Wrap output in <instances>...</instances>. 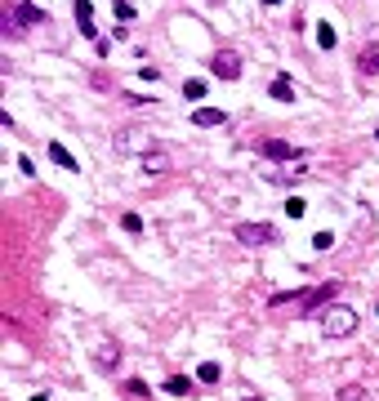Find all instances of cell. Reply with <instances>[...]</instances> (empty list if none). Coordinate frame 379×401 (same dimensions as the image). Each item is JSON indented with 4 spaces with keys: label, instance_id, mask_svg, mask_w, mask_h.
<instances>
[{
    "label": "cell",
    "instance_id": "6da1fadb",
    "mask_svg": "<svg viewBox=\"0 0 379 401\" xmlns=\"http://www.w3.org/2000/svg\"><path fill=\"white\" fill-rule=\"evenodd\" d=\"M339 294V285H317V290H299V294H272V308H295L299 317H312L317 312V303H330Z\"/></svg>",
    "mask_w": 379,
    "mask_h": 401
},
{
    "label": "cell",
    "instance_id": "7a4b0ae2",
    "mask_svg": "<svg viewBox=\"0 0 379 401\" xmlns=\"http://www.w3.org/2000/svg\"><path fill=\"white\" fill-rule=\"evenodd\" d=\"M152 147H156V138H152V130H143V125H125V130L112 134V152H116V156H147Z\"/></svg>",
    "mask_w": 379,
    "mask_h": 401
},
{
    "label": "cell",
    "instance_id": "3957f363",
    "mask_svg": "<svg viewBox=\"0 0 379 401\" xmlns=\"http://www.w3.org/2000/svg\"><path fill=\"white\" fill-rule=\"evenodd\" d=\"M36 23H50V18H45L41 9L32 5V0H18L14 9H5V41H18V36H27Z\"/></svg>",
    "mask_w": 379,
    "mask_h": 401
},
{
    "label": "cell",
    "instance_id": "277c9868",
    "mask_svg": "<svg viewBox=\"0 0 379 401\" xmlns=\"http://www.w3.org/2000/svg\"><path fill=\"white\" fill-rule=\"evenodd\" d=\"M357 330V312L353 308H326L321 312V334L326 339H348Z\"/></svg>",
    "mask_w": 379,
    "mask_h": 401
},
{
    "label": "cell",
    "instance_id": "5b68a950",
    "mask_svg": "<svg viewBox=\"0 0 379 401\" xmlns=\"http://www.w3.org/2000/svg\"><path fill=\"white\" fill-rule=\"evenodd\" d=\"M259 174L268 178V183H277V187H290V183H299V178L308 174V165H303V156H299V161H277V165H259Z\"/></svg>",
    "mask_w": 379,
    "mask_h": 401
},
{
    "label": "cell",
    "instance_id": "8992f818",
    "mask_svg": "<svg viewBox=\"0 0 379 401\" xmlns=\"http://www.w3.org/2000/svg\"><path fill=\"white\" fill-rule=\"evenodd\" d=\"M236 241L250 245V250H259V245L277 241V227H272V223H236Z\"/></svg>",
    "mask_w": 379,
    "mask_h": 401
},
{
    "label": "cell",
    "instance_id": "52a82bcc",
    "mask_svg": "<svg viewBox=\"0 0 379 401\" xmlns=\"http://www.w3.org/2000/svg\"><path fill=\"white\" fill-rule=\"evenodd\" d=\"M210 72L219 76V81H236V76H241V54H236V50H219L210 59Z\"/></svg>",
    "mask_w": 379,
    "mask_h": 401
},
{
    "label": "cell",
    "instance_id": "ba28073f",
    "mask_svg": "<svg viewBox=\"0 0 379 401\" xmlns=\"http://www.w3.org/2000/svg\"><path fill=\"white\" fill-rule=\"evenodd\" d=\"M259 152H263L268 161H299V156H303L299 147H290V143H281V138H263Z\"/></svg>",
    "mask_w": 379,
    "mask_h": 401
},
{
    "label": "cell",
    "instance_id": "9c48e42d",
    "mask_svg": "<svg viewBox=\"0 0 379 401\" xmlns=\"http://www.w3.org/2000/svg\"><path fill=\"white\" fill-rule=\"evenodd\" d=\"M76 27H81L85 41H99V27H94V5H90V0H76Z\"/></svg>",
    "mask_w": 379,
    "mask_h": 401
},
{
    "label": "cell",
    "instance_id": "30bf717a",
    "mask_svg": "<svg viewBox=\"0 0 379 401\" xmlns=\"http://www.w3.org/2000/svg\"><path fill=\"white\" fill-rule=\"evenodd\" d=\"M139 161H143V174H165V169H170V152L161 147V143L147 152V156H139Z\"/></svg>",
    "mask_w": 379,
    "mask_h": 401
},
{
    "label": "cell",
    "instance_id": "8fae6325",
    "mask_svg": "<svg viewBox=\"0 0 379 401\" xmlns=\"http://www.w3.org/2000/svg\"><path fill=\"white\" fill-rule=\"evenodd\" d=\"M94 361H99L103 370H112V366L121 361V343H107V339H99V343H94Z\"/></svg>",
    "mask_w": 379,
    "mask_h": 401
},
{
    "label": "cell",
    "instance_id": "7c38bea8",
    "mask_svg": "<svg viewBox=\"0 0 379 401\" xmlns=\"http://www.w3.org/2000/svg\"><path fill=\"white\" fill-rule=\"evenodd\" d=\"M192 125H227V112H219V107H196L192 112Z\"/></svg>",
    "mask_w": 379,
    "mask_h": 401
},
{
    "label": "cell",
    "instance_id": "4fadbf2b",
    "mask_svg": "<svg viewBox=\"0 0 379 401\" xmlns=\"http://www.w3.org/2000/svg\"><path fill=\"white\" fill-rule=\"evenodd\" d=\"M357 67H362V76H379V45H366L357 54Z\"/></svg>",
    "mask_w": 379,
    "mask_h": 401
},
{
    "label": "cell",
    "instance_id": "5bb4252c",
    "mask_svg": "<svg viewBox=\"0 0 379 401\" xmlns=\"http://www.w3.org/2000/svg\"><path fill=\"white\" fill-rule=\"evenodd\" d=\"M50 161H54V165H63V169H81V161H76L63 143H50Z\"/></svg>",
    "mask_w": 379,
    "mask_h": 401
},
{
    "label": "cell",
    "instance_id": "9a60e30c",
    "mask_svg": "<svg viewBox=\"0 0 379 401\" xmlns=\"http://www.w3.org/2000/svg\"><path fill=\"white\" fill-rule=\"evenodd\" d=\"M272 99H277V103H295V85H290V76H277V81H272Z\"/></svg>",
    "mask_w": 379,
    "mask_h": 401
},
{
    "label": "cell",
    "instance_id": "2e32d148",
    "mask_svg": "<svg viewBox=\"0 0 379 401\" xmlns=\"http://www.w3.org/2000/svg\"><path fill=\"white\" fill-rule=\"evenodd\" d=\"M196 379H201V384H219V379H223L219 361H201V366H196Z\"/></svg>",
    "mask_w": 379,
    "mask_h": 401
},
{
    "label": "cell",
    "instance_id": "e0dca14e",
    "mask_svg": "<svg viewBox=\"0 0 379 401\" xmlns=\"http://www.w3.org/2000/svg\"><path fill=\"white\" fill-rule=\"evenodd\" d=\"M165 393H170V397H187V393H192V384H187L183 375H170V379H165Z\"/></svg>",
    "mask_w": 379,
    "mask_h": 401
},
{
    "label": "cell",
    "instance_id": "ac0fdd59",
    "mask_svg": "<svg viewBox=\"0 0 379 401\" xmlns=\"http://www.w3.org/2000/svg\"><path fill=\"white\" fill-rule=\"evenodd\" d=\"M317 45H321V50H335V45H339V36H335V27H330V23L317 27Z\"/></svg>",
    "mask_w": 379,
    "mask_h": 401
},
{
    "label": "cell",
    "instance_id": "d6986e66",
    "mask_svg": "<svg viewBox=\"0 0 379 401\" xmlns=\"http://www.w3.org/2000/svg\"><path fill=\"white\" fill-rule=\"evenodd\" d=\"M183 99L187 103H201L205 99V81H183Z\"/></svg>",
    "mask_w": 379,
    "mask_h": 401
},
{
    "label": "cell",
    "instance_id": "ffe728a7",
    "mask_svg": "<svg viewBox=\"0 0 379 401\" xmlns=\"http://www.w3.org/2000/svg\"><path fill=\"white\" fill-rule=\"evenodd\" d=\"M335 401H366V388L362 384H348V388H339Z\"/></svg>",
    "mask_w": 379,
    "mask_h": 401
},
{
    "label": "cell",
    "instance_id": "44dd1931",
    "mask_svg": "<svg viewBox=\"0 0 379 401\" xmlns=\"http://www.w3.org/2000/svg\"><path fill=\"white\" fill-rule=\"evenodd\" d=\"M286 214H290V218H303V214H308V200L290 196V200H286Z\"/></svg>",
    "mask_w": 379,
    "mask_h": 401
},
{
    "label": "cell",
    "instance_id": "7402d4cb",
    "mask_svg": "<svg viewBox=\"0 0 379 401\" xmlns=\"http://www.w3.org/2000/svg\"><path fill=\"white\" fill-rule=\"evenodd\" d=\"M112 14H116V18H125V23H130V18H134V5H130V0H112Z\"/></svg>",
    "mask_w": 379,
    "mask_h": 401
},
{
    "label": "cell",
    "instance_id": "603a6c76",
    "mask_svg": "<svg viewBox=\"0 0 379 401\" xmlns=\"http://www.w3.org/2000/svg\"><path fill=\"white\" fill-rule=\"evenodd\" d=\"M330 245H335V236H330V232H312V250H330Z\"/></svg>",
    "mask_w": 379,
    "mask_h": 401
},
{
    "label": "cell",
    "instance_id": "cb8c5ba5",
    "mask_svg": "<svg viewBox=\"0 0 379 401\" xmlns=\"http://www.w3.org/2000/svg\"><path fill=\"white\" fill-rule=\"evenodd\" d=\"M121 227H125V232H143V218H139V214H125V218H121Z\"/></svg>",
    "mask_w": 379,
    "mask_h": 401
},
{
    "label": "cell",
    "instance_id": "d4e9b609",
    "mask_svg": "<svg viewBox=\"0 0 379 401\" xmlns=\"http://www.w3.org/2000/svg\"><path fill=\"white\" fill-rule=\"evenodd\" d=\"M125 103H156V94H121Z\"/></svg>",
    "mask_w": 379,
    "mask_h": 401
},
{
    "label": "cell",
    "instance_id": "484cf974",
    "mask_svg": "<svg viewBox=\"0 0 379 401\" xmlns=\"http://www.w3.org/2000/svg\"><path fill=\"white\" fill-rule=\"evenodd\" d=\"M32 401H50V397H45V393H36V397H32Z\"/></svg>",
    "mask_w": 379,
    "mask_h": 401
},
{
    "label": "cell",
    "instance_id": "4316f807",
    "mask_svg": "<svg viewBox=\"0 0 379 401\" xmlns=\"http://www.w3.org/2000/svg\"><path fill=\"white\" fill-rule=\"evenodd\" d=\"M263 5H281V0H263Z\"/></svg>",
    "mask_w": 379,
    "mask_h": 401
},
{
    "label": "cell",
    "instance_id": "83f0119b",
    "mask_svg": "<svg viewBox=\"0 0 379 401\" xmlns=\"http://www.w3.org/2000/svg\"><path fill=\"white\" fill-rule=\"evenodd\" d=\"M375 312H379V303H375Z\"/></svg>",
    "mask_w": 379,
    "mask_h": 401
}]
</instances>
